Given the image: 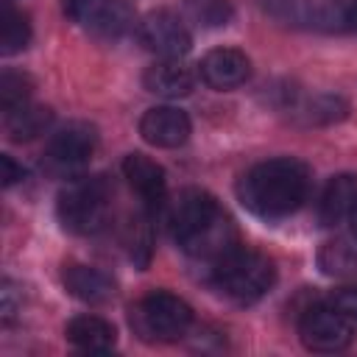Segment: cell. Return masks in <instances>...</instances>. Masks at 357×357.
Returning <instances> with one entry per match:
<instances>
[{
    "label": "cell",
    "mask_w": 357,
    "mask_h": 357,
    "mask_svg": "<svg viewBox=\"0 0 357 357\" xmlns=\"http://www.w3.org/2000/svg\"><path fill=\"white\" fill-rule=\"evenodd\" d=\"M310 192V170L304 162L279 156L259 162L240 181V201L262 218H284L296 212Z\"/></svg>",
    "instance_id": "obj_1"
},
{
    "label": "cell",
    "mask_w": 357,
    "mask_h": 357,
    "mask_svg": "<svg viewBox=\"0 0 357 357\" xmlns=\"http://www.w3.org/2000/svg\"><path fill=\"white\" fill-rule=\"evenodd\" d=\"M212 273H215V284L240 304H251L262 298L276 282L273 262L265 254L248 248L229 251L220 262L212 265Z\"/></svg>",
    "instance_id": "obj_2"
},
{
    "label": "cell",
    "mask_w": 357,
    "mask_h": 357,
    "mask_svg": "<svg viewBox=\"0 0 357 357\" xmlns=\"http://www.w3.org/2000/svg\"><path fill=\"white\" fill-rule=\"evenodd\" d=\"M112 187L103 176L73 178L59 192V220L75 234H92L106 223Z\"/></svg>",
    "instance_id": "obj_3"
},
{
    "label": "cell",
    "mask_w": 357,
    "mask_h": 357,
    "mask_svg": "<svg viewBox=\"0 0 357 357\" xmlns=\"http://www.w3.org/2000/svg\"><path fill=\"white\" fill-rule=\"evenodd\" d=\"M190 324H192L190 304L167 290H153L131 307V326L142 340H153V343L178 340L190 329Z\"/></svg>",
    "instance_id": "obj_4"
},
{
    "label": "cell",
    "mask_w": 357,
    "mask_h": 357,
    "mask_svg": "<svg viewBox=\"0 0 357 357\" xmlns=\"http://www.w3.org/2000/svg\"><path fill=\"white\" fill-rule=\"evenodd\" d=\"M223 218L218 201L204 192V190H184L173 198L170 209H167V223H170V234L173 240L190 251L218 220Z\"/></svg>",
    "instance_id": "obj_5"
},
{
    "label": "cell",
    "mask_w": 357,
    "mask_h": 357,
    "mask_svg": "<svg viewBox=\"0 0 357 357\" xmlns=\"http://www.w3.org/2000/svg\"><path fill=\"white\" fill-rule=\"evenodd\" d=\"M298 335H301V343L310 351L332 354V351H343L351 343L354 324L335 304H318V307H310L301 315Z\"/></svg>",
    "instance_id": "obj_6"
},
{
    "label": "cell",
    "mask_w": 357,
    "mask_h": 357,
    "mask_svg": "<svg viewBox=\"0 0 357 357\" xmlns=\"http://www.w3.org/2000/svg\"><path fill=\"white\" fill-rule=\"evenodd\" d=\"M67 14L86 31L106 39H120L139 28L128 0H67Z\"/></svg>",
    "instance_id": "obj_7"
},
{
    "label": "cell",
    "mask_w": 357,
    "mask_h": 357,
    "mask_svg": "<svg viewBox=\"0 0 357 357\" xmlns=\"http://www.w3.org/2000/svg\"><path fill=\"white\" fill-rule=\"evenodd\" d=\"M95 145H98V134L92 126L67 123L50 137L47 151H45V167L50 173L70 176L89 162V156L95 153Z\"/></svg>",
    "instance_id": "obj_8"
},
{
    "label": "cell",
    "mask_w": 357,
    "mask_h": 357,
    "mask_svg": "<svg viewBox=\"0 0 357 357\" xmlns=\"http://www.w3.org/2000/svg\"><path fill=\"white\" fill-rule=\"evenodd\" d=\"M137 31H139V42L162 59H178L192 45V36H190L187 25L181 22V17H176L173 11H165V8L151 11L139 22Z\"/></svg>",
    "instance_id": "obj_9"
},
{
    "label": "cell",
    "mask_w": 357,
    "mask_h": 357,
    "mask_svg": "<svg viewBox=\"0 0 357 357\" xmlns=\"http://www.w3.org/2000/svg\"><path fill=\"white\" fill-rule=\"evenodd\" d=\"M293 20L326 31V33H340V31H354L357 28V0H301L296 6Z\"/></svg>",
    "instance_id": "obj_10"
},
{
    "label": "cell",
    "mask_w": 357,
    "mask_h": 357,
    "mask_svg": "<svg viewBox=\"0 0 357 357\" xmlns=\"http://www.w3.org/2000/svg\"><path fill=\"white\" fill-rule=\"evenodd\" d=\"M251 75V61L237 47H215L201 59V78L212 89H234Z\"/></svg>",
    "instance_id": "obj_11"
},
{
    "label": "cell",
    "mask_w": 357,
    "mask_h": 357,
    "mask_svg": "<svg viewBox=\"0 0 357 357\" xmlns=\"http://www.w3.org/2000/svg\"><path fill=\"white\" fill-rule=\"evenodd\" d=\"M139 134L156 148H178L190 137V117L176 106H153L142 114Z\"/></svg>",
    "instance_id": "obj_12"
},
{
    "label": "cell",
    "mask_w": 357,
    "mask_h": 357,
    "mask_svg": "<svg viewBox=\"0 0 357 357\" xmlns=\"http://www.w3.org/2000/svg\"><path fill=\"white\" fill-rule=\"evenodd\" d=\"M123 176L128 178L131 190L142 198L145 206L156 209V206L165 201V187H167L165 170H162V165H156L153 159H148V156H142V153H128V156L123 159Z\"/></svg>",
    "instance_id": "obj_13"
},
{
    "label": "cell",
    "mask_w": 357,
    "mask_h": 357,
    "mask_svg": "<svg viewBox=\"0 0 357 357\" xmlns=\"http://www.w3.org/2000/svg\"><path fill=\"white\" fill-rule=\"evenodd\" d=\"M142 84L148 92L159 95V98H184L192 92V84H195V75L192 70L178 61V59H162V61H153L145 75H142Z\"/></svg>",
    "instance_id": "obj_14"
},
{
    "label": "cell",
    "mask_w": 357,
    "mask_h": 357,
    "mask_svg": "<svg viewBox=\"0 0 357 357\" xmlns=\"http://www.w3.org/2000/svg\"><path fill=\"white\" fill-rule=\"evenodd\" d=\"M61 282L70 296L86 304H103L114 296V282L103 271L89 268V265H67L61 273Z\"/></svg>",
    "instance_id": "obj_15"
},
{
    "label": "cell",
    "mask_w": 357,
    "mask_h": 357,
    "mask_svg": "<svg viewBox=\"0 0 357 357\" xmlns=\"http://www.w3.org/2000/svg\"><path fill=\"white\" fill-rule=\"evenodd\" d=\"M354 206H357V176L340 173L326 184V190L321 195V209H318L321 223L337 226L340 220L351 218Z\"/></svg>",
    "instance_id": "obj_16"
},
{
    "label": "cell",
    "mask_w": 357,
    "mask_h": 357,
    "mask_svg": "<svg viewBox=\"0 0 357 357\" xmlns=\"http://www.w3.org/2000/svg\"><path fill=\"white\" fill-rule=\"evenodd\" d=\"M67 340L75 346V349H84V351H109L117 340V332L109 321L98 318V315H78L67 324L64 329Z\"/></svg>",
    "instance_id": "obj_17"
},
{
    "label": "cell",
    "mask_w": 357,
    "mask_h": 357,
    "mask_svg": "<svg viewBox=\"0 0 357 357\" xmlns=\"http://www.w3.org/2000/svg\"><path fill=\"white\" fill-rule=\"evenodd\" d=\"M50 123V109L45 106H20L14 112H6V131L11 139L22 142V139H33L36 134H42Z\"/></svg>",
    "instance_id": "obj_18"
},
{
    "label": "cell",
    "mask_w": 357,
    "mask_h": 357,
    "mask_svg": "<svg viewBox=\"0 0 357 357\" xmlns=\"http://www.w3.org/2000/svg\"><path fill=\"white\" fill-rule=\"evenodd\" d=\"M0 39H3V53L6 56H14V53L25 50L28 42H31V22H28V17L22 11H14L8 3L3 8V36Z\"/></svg>",
    "instance_id": "obj_19"
},
{
    "label": "cell",
    "mask_w": 357,
    "mask_h": 357,
    "mask_svg": "<svg viewBox=\"0 0 357 357\" xmlns=\"http://www.w3.org/2000/svg\"><path fill=\"white\" fill-rule=\"evenodd\" d=\"M184 8L204 28H220L234 14V3L231 0H184Z\"/></svg>",
    "instance_id": "obj_20"
},
{
    "label": "cell",
    "mask_w": 357,
    "mask_h": 357,
    "mask_svg": "<svg viewBox=\"0 0 357 357\" xmlns=\"http://www.w3.org/2000/svg\"><path fill=\"white\" fill-rule=\"evenodd\" d=\"M324 273L329 276H349L357 271V251L343 243V240H335V243H326L321 248V257H318Z\"/></svg>",
    "instance_id": "obj_21"
},
{
    "label": "cell",
    "mask_w": 357,
    "mask_h": 357,
    "mask_svg": "<svg viewBox=\"0 0 357 357\" xmlns=\"http://www.w3.org/2000/svg\"><path fill=\"white\" fill-rule=\"evenodd\" d=\"M31 95V81L22 73H3L0 78V106L3 112H14L28 103Z\"/></svg>",
    "instance_id": "obj_22"
},
{
    "label": "cell",
    "mask_w": 357,
    "mask_h": 357,
    "mask_svg": "<svg viewBox=\"0 0 357 357\" xmlns=\"http://www.w3.org/2000/svg\"><path fill=\"white\" fill-rule=\"evenodd\" d=\"M332 304L357 326V290H340V293L332 298Z\"/></svg>",
    "instance_id": "obj_23"
},
{
    "label": "cell",
    "mask_w": 357,
    "mask_h": 357,
    "mask_svg": "<svg viewBox=\"0 0 357 357\" xmlns=\"http://www.w3.org/2000/svg\"><path fill=\"white\" fill-rule=\"evenodd\" d=\"M0 170H3V176H0V178H3V184H6V187H11V184H17V181H22V178H25L22 165H17L8 153H3V156H0Z\"/></svg>",
    "instance_id": "obj_24"
},
{
    "label": "cell",
    "mask_w": 357,
    "mask_h": 357,
    "mask_svg": "<svg viewBox=\"0 0 357 357\" xmlns=\"http://www.w3.org/2000/svg\"><path fill=\"white\" fill-rule=\"evenodd\" d=\"M349 220H351V229H354V234H357V206H354V212H351Z\"/></svg>",
    "instance_id": "obj_25"
}]
</instances>
